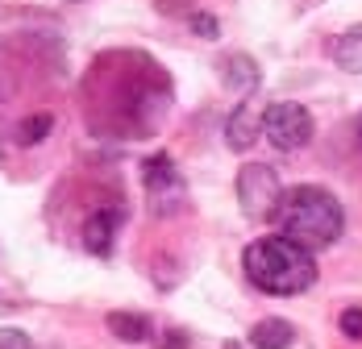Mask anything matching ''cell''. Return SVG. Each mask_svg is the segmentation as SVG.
<instances>
[{
  "mask_svg": "<svg viewBox=\"0 0 362 349\" xmlns=\"http://www.w3.org/2000/svg\"><path fill=\"white\" fill-rule=\"evenodd\" d=\"M337 329H341V337H346V341H362V308H341Z\"/></svg>",
  "mask_w": 362,
  "mask_h": 349,
  "instance_id": "cell-13",
  "label": "cell"
},
{
  "mask_svg": "<svg viewBox=\"0 0 362 349\" xmlns=\"http://www.w3.org/2000/svg\"><path fill=\"white\" fill-rule=\"evenodd\" d=\"M221 75H225V83H229L233 92H242V96H250L254 88H258V63H254L250 54H225V59H221Z\"/></svg>",
  "mask_w": 362,
  "mask_h": 349,
  "instance_id": "cell-8",
  "label": "cell"
},
{
  "mask_svg": "<svg viewBox=\"0 0 362 349\" xmlns=\"http://www.w3.org/2000/svg\"><path fill=\"white\" fill-rule=\"evenodd\" d=\"M117 225H121V212H117V208L92 212V216H88V225H83V245H88L92 254H109L112 237H117Z\"/></svg>",
  "mask_w": 362,
  "mask_h": 349,
  "instance_id": "cell-7",
  "label": "cell"
},
{
  "mask_svg": "<svg viewBox=\"0 0 362 349\" xmlns=\"http://www.w3.org/2000/svg\"><path fill=\"white\" fill-rule=\"evenodd\" d=\"M0 349H30V337L21 329H0Z\"/></svg>",
  "mask_w": 362,
  "mask_h": 349,
  "instance_id": "cell-15",
  "label": "cell"
},
{
  "mask_svg": "<svg viewBox=\"0 0 362 349\" xmlns=\"http://www.w3.org/2000/svg\"><path fill=\"white\" fill-rule=\"evenodd\" d=\"M262 121H267V108H258L254 96H242V105L229 112L225 121V141L233 150H250L254 141L262 138Z\"/></svg>",
  "mask_w": 362,
  "mask_h": 349,
  "instance_id": "cell-6",
  "label": "cell"
},
{
  "mask_svg": "<svg viewBox=\"0 0 362 349\" xmlns=\"http://www.w3.org/2000/svg\"><path fill=\"white\" fill-rule=\"evenodd\" d=\"M275 225L284 237L300 242L304 249H325L341 237L346 212L337 204V196H329L325 187H291L279 200Z\"/></svg>",
  "mask_w": 362,
  "mask_h": 349,
  "instance_id": "cell-2",
  "label": "cell"
},
{
  "mask_svg": "<svg viewBox=\"0 0 362 349\" xmlns=\"http://www.w3.org/2000/svg\"><path fill=\"white\" fill-rule=\"evenodd\" d=\"M242 266H246V279L267 295H300L317 283L313 249H304L284 233H267V237L250 242L242 254Z\"/></svg>",
  "mask_w": 362,
  "mask_h": 349,
  "instance_id": "cell-1",
  "label": "cell"
},
{
  "mask_svg": "<svg viewBox=\"0 0 362 349\" xmlns=\"http://www.w3.org/2000/svg\"><path fill=\"white\" fill-rule=\"evenodd\" d=\"M192 34H200L204 42H217V34H221L217 17L213 13H192Z\"/></svg>",
  "mask_w": 362,
  "mask_h": 349,
  "instance_id": "cell-14",
  "label": "cell"
},
{
  "mask_svg": "<svg viewBox=\"0 0 362 349\" xmlns=\"http://www.w3.org/2000/svg\"><path fill=\"white\" fill-rule=\"evenodd\" d=\"M158 8H163L167 17H175V13H183V8H192V0H158Z\"/></svg>",
  "mask_w": 362,
  "mask_h": 349,
  "instance_id": "cell-16",
  "label": "cell"
},
{
  "mask_svg": "<svg viewBox=\"0 0 362 349\" xmlns=\"http://www.w3.org/2000/svg\"><path fill=\"white\" fill-rule=\"evenodd\" d=\"M225 349H242V345H233V341H229V345H225Z\"/></svg>",
  "mask_w": 362,
  "mask_h": 349,
  "instance_id": "cell-19",
  "label": "cell"
},
{
  "mask_svg": "<svg viewBox=\"0 0 362 349\" xmlns=\"http://www.w3.org/2000/svg\"><path fill=\"white\" fill-rule=\"evenodd\" d=\"M291 341H296V329H291L288 320H279V316H267V320H258L250 329L254 349H288Z\"/></svg>",
  "mask_w": 362,
  "mask_h": 349,
  "instance_id": "cell-10",
  "label": "cell"
},
{
  "mask_svg": "<svg viewBox=\"0 0 362 349\" xmlns=\"http://www.w3.org/2000/svg\"><path fill=\"white\" fill-rule=\"evenodd\" d=\"M54 129V117L50 112H37V117H25L21 125H17V141L21 146H37V141H46V134Z\"/></svg>",
  "mask_w": 362,
  "mask_h": 349,
  "instance_id": "cell-12",
  "label": "cell"
},
{
  "mask_svg": "<svg viewBox=\"0 0 362 349\" xmlns=\"http://www.w3.org/2000/svg\"><path fill=\"white\" fill-rule=\"evenodd\" d=\"M262 138L271 141L279 154L291 150H304L313 141V112L296 100H279V105L267 108V121H262Z\"/></svg>",
  "mask_w": 362,
  "mask_h": 349,
  "instance_id": "cell-4",
  "label": "cell"
},
{
  "mask_svg": "<svg viewBox=\"0 0 362 349\" xmlns=\"http://www.w3.org/2000/svg\"><path fill=\"white\" fill-rule=\"evenodd\" d=\"M279 200H284V183H279L275 167H267V162H246V167L238 171V204L250 212V216L275 220Z\"/></svg>",
  "mask_w": 362,
  "mask_h": 349,
  "instance_id": "cell-3",
  "label": "cell"
},
{
  "mask_svg": "<svg viewBox=\"0 0 362 349\" xmlns=\"http://www.w3.org/2000/svg\"><path fill=\"white\" fill-rule=\"evenodd\" d=\"M329 54H333V63H337L341 71H350V75H362V25H350L346 34L333 37Z\"/></svg>",
  "mask_w": 362,
  "mask_h": 349,
  "instance_id": "cell-9",
  "label": "cell"
},
{
  "mask_svg": "<svg viewBox=\"0 0 362 349\" xmlns=\"http://www.w3.org/2000/svg\"><path fill=\"white\" fill-rule=\"evenodd\" d=\"M142 179H146V196H150V208L154 212H180L183 208V174L175 171V162L167 154H154L146 158L142 167Z\"/></svg>",
  "mask_w": 362,
  "mask_h": 349,
  "instance_id": "cell-5",
  "label": "cell"
},
{
  "mask_svg": "<svg viewBox=\"0 0 362 349\" xmlns=\"http://www.w3.org/2000/svg\"><path fill=\"white\" fill-rule=\"evenodd\" d=\"M163 349H183V333H167L163 337Z\"/></svg>",
  "mask_w": 362,
  "mask_h": 349,
  "instance_id": "cell-17",
  "label": "cell"
},
{
  "mask_svg": "<svg viewBox=\"0 0 362 349\" xmlns=\"http://www.w3.org/2000/svg\"><path fill=\"white\" fill-rule=\"evenodd\" d=\"M354 138H358V146H362V117L354 121Z\"/></svg>",
  "mask_w": 362,
  "mask_h": 349,
  "instance_id": "cell-18",
  "label": "cell"
},
{
  "mask_svg": "<svg viewBox=\"0 0 362 349\" xmlns=\"http://www.w3.org/2000/svg\"><path fill=\"white\" fill-rule=\"evenodd\" d=\"M105 329H109L117 341H125V345H142L150 341V320L138 312H109L105 316Z\"/></svg>",
  "mask_w": 362,
  "mask_h": 349,
  "instance_id": "cell-11",
  "label": "cell"
}]
</instances>
